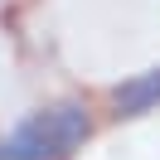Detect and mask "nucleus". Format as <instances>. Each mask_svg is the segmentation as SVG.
I'll list each match as a JSON object with an SVG mask.
<instances>
[{"label":"nucleus","mask_w":160,"mask_h":160,"mask_svg":"<svg viewBox=\"0 0 160 160\" xmlns=\"http://www.w3.org/2000/svg\"><path fill=\"white\" fill-rule=\"evenodd\" d=\"M88 136H92L88 107L63 102L53 112H39V117L20 121L0 146V160H68Z\"/></svg>","instance_id":"1"},{"label":"nucleus","mask_w":160,"mask_h":160,"mask_svg":"<svg viewBox=\"0 0 160 160\" xmlns=\"http://www.w3.org/2000/svg\"><path fill=\"white\" fill-rule=\"evenodd\" d=\"M112 102H117V117H141V112H150L160 102V68L141 73V78L121 82L117 92H112Z\"/></svg>","instance_id":"2"}]
</instances>
